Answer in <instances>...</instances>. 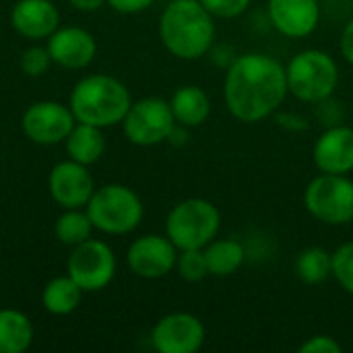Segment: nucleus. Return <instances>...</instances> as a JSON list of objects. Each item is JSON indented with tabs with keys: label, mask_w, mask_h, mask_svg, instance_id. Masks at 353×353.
<instances>
[{
	"label": "nucleus",
	"mask_w": 353,
	"mask_h": 353,
	"mask_svg": "<svg viewBox=\"0 0 353 353\" xmlns=\"http://www.w3.org/2000/svg\"><path fill=\"white\" fill-rule=\"evenodd\" d=\"M33 323L17 308H0V353H25L33 343Z\"/></svg>",
	"instance_id": "obj_22"
},
{
	"label": "nucleus",
	"mask_w": 353,
	"mask_h": 353,
	"mask_svg": "<svg viewBox=\"0 0 353 353\" xmlns=\"http://www.w3.org/2000/svg\"><path fill=\"white\" fill-rule=\"evenodd\" d=\"M95 232L87 209H62V215L54 223V236L60 244L74 248L89 240Z\"/></svg>",
	"instance_id": "obj_23"
},
{
	"label": "nucleus",
	"mask_w": 353,
	"mask_h": 353,
	"mask_svg": "<svg viewBox=\"0 0 353 353\" xmlns=\"http://www.w3.org/2000/svg\"><path fill=\"white\" fill-rule=\"evenodd\" d=\"M302 353H341L343 345L331 337V335H312L308 337L302 345H300Z\"/></svg>",
	"instance_id": "obj_29"
},
{
	"label": "nucleus",
	"mask_w": 353,
	"mask_h": 353,
	"mask_svg": "<svg viewBox=\"0 0 353 353\" xmlns=\"http://www.w3.org/2000/svg\"><path fill=\"white\" fill-rule=\"evenodd\" d=\"M52 64L54 62H52V56L46 46H29L23 50V54L19 58V66H21L23 74L33 77V79L43 77Z\"/></svg>",
	"instance_id": "obj_27"
},
{
	"label": "nucleus",
	"mask_w": 353,
	"mask_h": 353,
	"mask_svg": "<svg viewBox=\"0 0 353 353\" xmlns=\"http://www.w3.org/2000/svg\"><path fill=\"white\" fill-rule=\"evenodd\" d=\"M68 105L77 122L110 128L122 124L128 108L132 105V95L120 79L95 72L74 83Z\"/></svg>",
	"instance_id": "obj_3"
},
{
	"label": "nucleus",
	"mask_w": 353,
	"mask_h": 353,
	"mask_svg": "<svg viewBox=\"0 0 353 353\" xmlns=\"http://www.w3.org/2000/svg\"><path fill=\"white\" fill-rule=\"evenodd\" d=\"M205 339L203 321L190 312H170L151 329V345L159 353H196Z\"/></svg>",
	"instance_id": "obj_12"
},
{
	"label": "nucleus",
	"mask_w": 353,
	"mask_h": 353,
	"mask_svg": "<svg viewBox=\"0 0 353 353\" xmlns=\"http://www.w3.org/2000/svg\"><path fill=\"white\" fill-rule=\"evenodd\" d=\"M159 39L178 60H201L215 41V17L201 0H172L159 17Z\"/></svg>",
	"instance_id": "obj_2"
},
{
	"label": "nucleus",
	"mask_w": 353,
	"mask_h": 353,
	"mask_svg": "<svg viewBox=\"0 0 353 353\" xmlns=\"http://www.w3.org/2000/svg\"><path fill=\"white\" fill-rule=\"evenodd\" d=\"M319 172L350 176L353 172V128L347 124L327 126L312 147Z\"/></svg>",
	"instance_id": "obj_16"
},
{
	"label": "nucleus",
	"mask_w": 353,
	"mask_h": 353,
	"mask_svg": "<svg viewBox=\"0 0 353 353\" xmlns=\"http://www.w3.org/2000/svg\"><path fill=\"white\" fill-rule=\"evenodd\" d=\"M296 275L308 285H319L333 275V252L321 246L302 250L296 259Z\"/></svg>",
	"instance_id": "obj_24"
},
{
	"label": "nucleus",
	"mask_w": 353,
	"mask_h": 353,
	"mask_svg": "<svg viewBox=\"0 0 353 353\" xmlns=\"http://www.w3.org/2000/svg\"><path fill=\"white\" fill-rule=\"evenodd\" d=\"M267 14L271 25L290 39L312 35L321 23L319 0H269Z\"/></svg>",
	"instance_id": "obj_15"
},
{
	"label": "nucleus",
	"mask_w": 353,
	"mask_h": 353,
	"mask_svg": "<svg viewBox=\"0 0 353 353\" xmlns=\"http://www.w3.org/2000/svg\"><path fill=\"white\" fill-rule=\"evenodd\" d=\"M108 4L120 14H139L155 4V0H108Z\"/></svg>",
	"instance_id": "obj_31"
},
{
	"label": "nucleus",
	"mask_w": 353,
	"mask_h": 353,
	"mask_svg": "<svg viewBox=\"0 0 353 353\" xmlns=\"http://www.w3.org/2000/svg\"><path fill=\"white\" fill-rule=\"evenodd\" d=\"M252 0H201L215 19H236L250 8Z\"/></svg>",
	"instance_id": "obj_28"
},
{
	"label": "nucleus",
	"mask_w": 353,
	"mask_h": 353,
	"mask_svg": "<svg viewBox=\"0 0 353 353\" xmlns=\"http://www.w3.org/2000/svg\"><path fill=\"white\" fill-rule=\"evenodd\" d=\"M275 120H277L279 126H283L288 130H294V132H300V130H306L308 128L306 118H302L298 114H292V112H288V114H277L275 112Z\"/></svg>",
	"instance_id": "obj_32"
},
{
	"label": "nucleus",
	"mask_w": 353,
	"mask_h": 353,
	"mask_svg": "<svg viewBox=\"0 0 353 353\" xmlns=\"http://www.w3.org/2000/svg\"><path fill=\"white\" fill-rule=\"evenodd\" d=\"M203 252L209 275L213 277H230L238 273L246 261V246L234 238H215L203 248Z\"/></svg>",
	"instance_id": "obj_20"
},
{
	"label": "nucleus",
	"mask_w": 353,
	"mask_h": 353,
	"mask_svg": "<svg viewBox=\"0 0 353 353\" xmlns=\"http://www.w3.org/2000/svg\"><path fill=\"white\" fill-rule=\"evenodd\" d=\"M116 254L103 240L89 238L79 246L70 248L66 261V273L77 281L85 294L105 290L116 277Z\"/></svg>",
	"instance_id": "obj_8"
},
{
	"label": "nucleus",
	"mask_w": 353,
	"mask_h": 353,
	"mask_svg": "<svg viewBox=\"0 0 353 353\" xmlns=\"http://www.w3.org/2000/svg\"><path fill=\"white\" fill-rule=\"evenodd\" d=\"M12 29L29 39H48L60 27V12L52 0H17L10 8Z\"/></svg>",
	"instance_id": "obj_17"
},
{
	"label": "nucleus",
	"mask_w": 353,
	"mask_h": 353,
	"mask_svg": "<svg viewBox=\"0 0 353 353\" xmlns=\"http://www.w3.org/2000/svg\"><path fill=\"white\" fill-rule=\"evenodd\" d=\"M68 159L79 161L83 165H93L101 159L105 151V139H103V128H97L93 124L77 122L72 130L68 132L64 141Z\"/></svg>",
	"instance_id": "obj_19"
},
{
	"label": "nucleus",
	"mask_w": 353,
	"mask_h": 353,
	"mask_svg": "<svg viewBox=\"0 0 353 353\" xmlns=\"http://www.w3.org/2000/svg\"><path fill=\"white\" fill-rule=\"evenodd\" d=\"M316 116H319L321 122H325L327 126L343 124V118H345L341 103H339V101H337V103L331 101V97L325 99V101H321V103H316Z\"/></svg>",
	"instance_id": "obj_30"
},
{
	"label": "nucleus",
	"mask_w": 353,
	"mask_h": 353,
	"mask_svg": "<svg viewBox=\"0 0 353 353\" xmlns=\"http://www.w3.org/2000/svg\"><path fill=\"white\" fill-rule=\"evenodd\" d=\"M68 2L74 10H81V12H95L103 4H108V0H68Z\"/></svg>",
	"instance_id": "obj_34"
},
{
	"label": "nucleus",
	"mask_w": 353,
	"mask_h": 353,
	"mask_svg": "<svg viewBox=\"0 0 353 353\" xmlns=\"http://www.w3.org/2000/svg\"><path fill=\"white\" fill-rule=\"evenodd\" d=\"M176 124L182 128H196L211 116V99L207 91L199 85H182L174 91L170 99Z\"/></svg>",
	"instance_id": "obj_18"
},
{
	"label": "nucleus",
	"mask_w": 353,
	"mask_h": 353,
	"mask_svg": "<svg viewBox=\"0 0 353 353\" xmlns=\"http://www.w3.org/2000/svg\"><path fill=\"white\" fill-rule=\"evenodd\" d=\"M290 93L304 103H321L333 97L339 85V66L335 58L316 48L298 52L285 66Z\"/></svg>",
	"instance_id": "obj_4"
},
{
	"label": "nucleus",
	"mask_w": 353,
	"mask_h": 353,
	"mask_svg": "<svg viewBox=\"0 0 353 353\" xmlns=\"http://www.w3.org/2000/svg\"><path fill=\"white\" fill-rule=\"evenodd\" d=\"M85 209L93 221V228L108 236L130 234L145 217L141 196L126 184H103L95 188Z\"/></svg>",
	"instance_id": "obj_6"
},
{
	"label": "nucleus",
	"mask_w": 353,
	"mask_h": 353,
	"mask_svg": "<svg viewBox=\"0 0 353 353\" xmlns=\"http://www.w3.org/2000/svg\"><path fill=\"white\" fill-rule=\"evenodd\" d=\"M339 50L341 56L353 66V19H350L341 31V39H339Z\"/></svg>",
	"instance_id": "obj_33"
},
{
	"label": "nucleus",
	"mask_w": 353,
	"mask_h": 353,
	"mask_svg": "<svg viewBox=\"0 0 353 353\" xmlns=\"http://www.w3.org/2000/svg\"><path fill=\"white\" fill-rule=\"evenodd\" d=\"M288 93L285 66L269 54L248 52L236 56L228 66L223 99L238 122L256 124L275 116Z\"/></svg>",
	"instance_id": "obj_1"
},
{
	"label": "nucleus",
	"mask_w": 353,
	"mask_h": 353,
	"mask_svg": "<svg viewBox=\"0 0 353 353\" xmlns=\"http://www.w3.org/2000/svg\"><path fill=\"white\" fill-rule=\"evenodd\" d=\"M184 281L188 283H199L209 275L205 252L203 250H180L176 259V269H174Z\"/></svg>",
	"instance_id": "obj_25"
},
{
	"label": "nucleus",
	"mask_w": 353,
	"mask_h": 353,
	"mask_svg": "<svg viewBox=\"0 0 353 353\" xmlns=\"http://www.w3.org/2000/svg\"><path fill=\"white\" fill-rule=\"evenodd\" d=\"M174 128L176 118L172 114L170 101L161 97H143L132 101L122 120L124 137L137 147H155L165 143Z\"/></svg>",
	"instance_id": "obj_9"
},
{
	"label": "nucleus",
	"mask_w": 353,
	"mask_h": 353,
	"mask_svg": "<svg viewBox=\"0 0 353 353\" xmlns=\"http://www.w3.org/2000/svg\"><path fill=\"white\" fill-rule=\"evenodd\" d=\"M178 248L163 234H145L132 240L126 250V265L141 279H161L176 269Z\"/></svg>",
	"instance_id": "obj_11"
},
{
	"label": "nucleus",
	"mask_w": 353,
	"mask_h": 353,
	"mask_svg": "<svg viewBox=\"0 0 353 353\" xmlns=\"http://www.w3.org/2000/svg\"><path fill=\"white\" fill-rule=\"evenodd\" d=\"M83 290L77 285V281L66 273L50 279L41 290V306L46 312L54 316H68L72 314L83 300Z\"/></svg>",
	"instance_id": "obj_21"
},
{
	"label": "nucleus",
	"mask_w": 353,
	"mask_h": 353,
	"mask_svg": "<svg viewBox=\"0 0 353 353\" xmlns=\"http://www.w3.org/2000/svg\"><path fill=\"white\" fill-rule=\"evenodd\" d=\"M46 48L54 64L68 70H81L93 62L97 54V39L83 27L64 25L48 37Z\"/></svg>",
	"instance_id": "obj_14"
},
{
	"label": "nucleus",
	"mask_w": 353,
	"mask_h": 353,
	"mask_svg": "<svg viewBox=\"0 0 353 353\" xmlns=\"http://www.w3.org/2000/svg\"><path fill=\"white\" fill-rule=\"evenodd\" d=\"M221 213L207 199H184L165 217V236L178 250H203L219 236Z\"/></svg>",
	"instance_id": "obj_5"
},
{
	"label": "nucleus",
	"mask_w": 353,
	"mask_h": 353,
	"mask_svg": "<svg viewBox=\"0 0 353 353\" xmlns=\"http://www.w3.org/2000/svg\"><path fill=\"white\" fill-rule=\"evenodd\" d=\"M352 87H353V79H352Z\"/></svg>",
	"instance_id": "obj_35"
},
{
	"label": "nucleus",
	"mask_w": 353,
	"mask_h": 353,
	"mask_svg": "<svg viewBox=\"0 0 353 353\" xmlns=\"http://www.w3.org/2000/svg\"><path fill=\"white\" fill-rule=\"evenodd\" d=\"M77 124V118L70 110V105L54 99H43L31 103L23 116H21V130L23 134L43 147L60 145L66 141L68 132Z\"/></svg>",
	"instance_id": "obj_10"
},
{
	"label": "nucleus",
	"mask_w": 353,
	"mask_h": 353,
	"mask_svg": "<svg viewBox=\"0 0 353 353\" xmlns=\"http://www.w3.org/2000/svg\"><path fill=\"white\" fill-rule=\"evenodd\" d=\"M333 277L343 292L353 296V242L341 244L333 252Z\"/></svg>",
	"instance_id": "obj_26"
},
{
	"label": "nucleus",
	"mask_w": 353,
	"mask_h": 353,
	"mask_svg": "<svg viewBox=\"0 0 353 353\" xmlns=\"http://www.w3.org/2000/svg\"><path fill=\"white\" fill-rule=\"evenodd\" d=\"M48 190L60 209H85L95 192V182L89 165L66 159L52 168L48 176Z\"/></svg>",
	"instance_id": "obj_13"
},
{
	"label": "nucleus",
	"mask_w": 353,
	"mask_h": 353,
	"mask_svg": "<svg viewBox=\"0 0 353 353\" xmlns=\"http://www.w3.org/2000/svg\"><path fill=\"white\" fill-rule=\"evenodd\" d=\"M306 211L325 225H347L353 221V180L339 174H319L304 188Z\"/></svg>",
	"instance_id": "obj_7"
}]
</instances>
